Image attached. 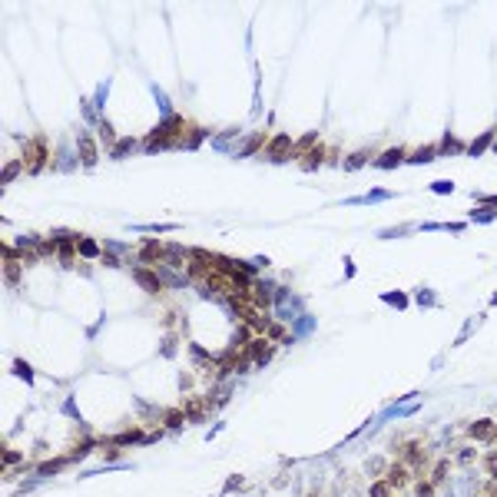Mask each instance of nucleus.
<instances>
[{"mask_svg": "<svg viewBox=\"0 0 497 497\" xmlns=\"http://www.w3.org/2000/svg\"><path fill=\"white\" fill-rule=\"evenodd\" d=\"M43 163H47V146H43V139H30L24 146V166H27V173H40Z\"/></svg>", "mask_w": 497, "mask_h": 497, "instance_id": "nucleus-1", "label": "nucleus"}, {"mask_svg": "<svg viewBox=\"0 0 497 497\" xmlns=\"http://www.w3.org/2000/svg\"><path fill=\"white\" fill-rule=\"evenodd\" d=\"M77 143H80V159H83V166H93L96 163V143L90 133H77Z\"/></svg>", "mask_w": 497, "mask_h": 497, "instance_id": "nucleus-4", "label": "nucleus"}, {"mask_svg": "<svg viewBox=\"0 0 497 497\" xmlns=\"http://www.w3.org/2000/svg\"><path fill=\"white\" fill-rule=\"evenodd\" d=\"M484 467H487L490 477H497V454H487V458H484Z\"/></svg>", "mask_w": 497, "mask_h": 497, "instance_id": "nucleus-45", "label": "nucleus"}, {"mask_svg": "<svg viewBox=\"0 0 497 497\" xmlns=\"http://www.w3.org/2000/svg\"><path fill=\"white\" fill-rule=\"evenodd\" d=\"M322 163H325V150H322V146H315V150H312V156L302 159V169H318Z\"/></svg>", "mask_w": 497, "mask_h": 497, "instance_id": "nucleus-24", "label": "nucleus"}, {"mask_svg": "<svg viewBox=\"0 0 497 497\" xmlns=\"http://www.w3.org/2000/svg\"><path fill=\"white\" fill-rule=\"evenodd\" d=\"M205 136H209V133H205V126H196L189 136H186V139H182V150H196V146L205 139Z\"/></svg>", "mask_w": 497, "mask_h": 497, "instance_id": "nucleus-23", "label": "nucleus"}, {"mask_svg": "<svg viewBox=\"0 0 497 497\" xmlns=\"http://www.w3.org/2000/svg\"><path fill=\"white\" fill-rule=\"evenodd\" d=\"M308 331H315V318L312 315H302V318H295V338H302V335H308Z\"/></svg>", "mask_w": 497, "mask_h": 497, "instance_id": "nucleus-22", "label": "nucleus"}, {"mask_svg": "<svg viewBox=\"0 0 497 497\" xmlns=\"http://www.w3.org/2000/svg\"><path fill=\"white\" fill-rule=\"evenodd\" d=\"M388 484H391V487H404V484H408V467L395 464L391 471H388Z\"/></svg>", "mask_w": 497, "mask_h": 497, "instance_id": "nucleus-16", "label": "nucleus"}, {"mask_svg": "<svg viewBox=\"0 0 497 497\" xmlns=\"http://www.w3.org/2000/svg\"><path fill=\"white\" fill-rule=\"evenodd\" d=\"M77 252L83 255V259H96V255H100V245H96L93 239H77Z\"/></svg>", "mask_w": 497, "mask_h": 497, "instance_id": "nucleus-18", "label": "nucleus"}, {"mask_svg": "<svg viewBox=\"0 0 497 497\" xmlns=\"http://www.w3.org/2000/svg\"><path fill=\"white\" fill-rule=\"evenodd\" d=\"M63 414H66V418H73V421H83V418H80V408H77V401H73V398H66V401H63Z\"/></svg>", "mask_w": 497, "mask_h": 497, "instance_id": "nucleus-38", "label": "nucleus"}, {"mask_svg": "<svg viewBox=\"0 0 497 497\" xmlns=\"http://www.w3.org/2000/svg\"><path fill=\"white\" fill-rule=\"evenodd\" d=\"M100 136H103V139H106V143H110V146H113V143H116V133H113V126H110V123H106V119H100Z\"/></svg>", "mask_w": 497, "mask_h": 497, "instance_id": "nucleus-40", "label": "nucleus"}, {"mask_svg": "<svg viewBox=\"0 0 497 497\" xmlns=\"http://www.w3.org/2000/svg\"><path fill=\"white\" fill-rule=\"evenodd\" d=\"M110 87H113V80H103L100 87H96V96H93V106H106V96H110Z\"/></svg>", "mask_w": 497, "mask_h": 497, "instance_id": "nucleus-28", "label": "nucleus"}, {"mask_svg": "<svg viewBox=\"0 0 497 497\" xmlns=\"http://www.w3.org/2000/svg\"><path fill=\"white\" fill-rule=\"evenodd\" d=\"M133 278L146 289V292H159V289H163V278H159L156 272H150V268H133Z\"/></svg>", "mask_w": 497, "mask_h": 497, "instance_id": "nucleus-5", "label": "nucleus"}, {"mask_svg": "<svg viewBox=\"0 0 497 497\" xmlns=\"http://www.w3.org/2000/svg\"><path fill=\"white\" fill-rule=\"evenodd\" d=\"M490 302H494V305H497V292H494V295H490Z\"/></svg>", "mask_w": 497, "mask_h": 497, "instance_id": "nucleus-53", "label": "nucleus"}, {"mask_svg": "<svg viewBox=\"0 0 497 497\" xmlns=\"http://www.w3.org/2000/svg\"><path fill=\"white\" fill-rule=\"evenodd\" d=\"M404 461H408V464H421V461H424V451L408 444V448H404Z\"/></svg>", "mask_w": 497, "mask_h": 497, "instance_id": "nucleus-33", "label": "nucleus"}, {"mask_svg": "<svg viewBox=\"0 0 497 497\" xmlns=\"http://www.w3.org/2000/svg\"><path fill=\"white\" fill-rule=\"evenodd\" d=\"M173 222H156V226H136V232H173Z\"/></svg>", "mask_w": 497, "mask_h": 497, "instance_id": "nucleus-37", "label": "nucleus"}, {"mask_svg": "<svg viewBox=\"0 0 497 497\" xmlns=\"http://www.w3.org/2000/svg\"><path fill=\"white\" fill-rule=\"evenodd\" d=\"M100 259H103V265H110V268H116V265H119V255H113V252L100 255Z\"/></svg>", "mask_w": 497, "mask_h": 497, "instance_id": "nucleus-46", "label": "nucleus"}, {"mask_svg": "<svg viewBox=\"0 0 497 497\" xmlns=\"http://www.w3.org/2000/svg\"><path fill=\"white\" fill-rule=\"evenodd\" d=\"M371 497H391V484H388V481H378L375 487H371Z\"/></svg>", "mask_w": 497, "mask_h": 497, "instance_id": "nucleus-41", "label": "nucleus"}, {"mask_svg": "<svg viewBox=\"0 0 497 497\" xmlns=\"http://www.w3.org/2000/svg\"><path fill=\"white\" fill-rule=\"evenodd\" d=\"M381 467H385V461H381V458H371V461H368V471H371V474H378Z\"/></svg>", "mask_w": 497, "mask_h": 497, "instance_id": "nucleus-47", "label": "nucleus"}, {"mask_svg": "<svg viewBox=\"0 0 497 497\" xmlns=\"http://www.w3.org/2000/svg\"><path fill=\"white\" fill-rule=\"evenodd\" d=\"M434 156H438V150H431V146H424V150H418V153H408V159H404V163L418 166V163H431Z\"/></svg>", "mask_w": 497, "mask_h": 497, "instance_id": "nucleus-21", "label": "nucleus"}, {"mask_svg": "<svg viewBox=\"0 0 497 497\" xmlns=\"http://www.w3.org/2000/svg\"><path fill=\"white\" fill-rule=\"evenodd\" d=\"M153 96H156V103H159V110H163V119L166 116H173V103H169V96L163 93V90L156 87V83H153Z\"/></svg>", "mask_w": 497, "mask_h": 497, "instance_id": "nucleus-27", "label": "nucleus"}, {"mask_svg": "<svg viewBox=\"0 0 497 497\" xmlns=\"http://www.w3.org/2000/svg\"><path fill=\"white\" fill-rule=\"evenodd\" d=\"M431 192H438V196H451V192H454V182H431Z\"/></svg>", "mask_w": 497, "mask_h": 497, "instance_id": "nucleus-39", "label": "nucleus"}, {"mask_svg": "<svg viewBox=\"0 0 497 497\" xmlns=\"http://www.w3.org/2000/svg\"><path fill=\"white\" fill-rule=\"evenodd\" d=\"M494 153H497V143H494Z\"/></svg>", "mask_w": 497, "mask_h": 497, "instance_id": "nucleus-54", "label": "nucleus"}, {"mask_svg": "<svg viewBox=\"0 0 497 497\" xmlns=\"http://www.w3.org/2000/svg\"><path fill=\"white\" fill-rule=\"evenodd\" d=\"M236 133H239V129H226L222 136H216V150L226 153V150H229V139H236Z\"/></svg>", "mask_w": 497, "mask_h": 497, "instance_id": "nucleus-35", "label": "nucleus"}, {"mask_svg": "<svg viewBox=\"0 0 497 497\" xmlns=\"http://www.w3.org/2000/svg\"><path fill=\"white\" fill-rule=\"evenodd\" d=\"M401 236H408V229H404V226H398V229H381V232H378V239H401Z\"/></svg>", "mask_w": 497, "mask_h": 497, "instance_id": "nucleus-42", "label": "nucleus"}, {"mask_svg": "<svg viewBox=\"0 0 497 497\" xmlns=\"http://www.w3.org/2000/svg\"><path fill=\"white\" fill-rule=\"evenodd\" d=\"M490 139H494V129H487V133H481L477 139L471 143V146H467V156H481V153H484V150L490 146Z\"/></svg>", "mask_w": 497, "mask_h": 497, "instance_id": "nucleus-14", "label": "nucleus"}, {"mask_svg": "<svg viewBox=\"0 0 497 497\" xmlns=\"http://www.w3.org/2000/svg\"><path fill=\"white\" fill-rule=\"evenodd\" d=\"M467 434H471L474 441H494L497 438V424L490 418H484V421H474L471 428H467Z\"/></svg>", "mask_w": 497, "mask_h": 497, "instance_id": "nucleus-2", "label": "nucleus"}, {"mask_svg": "<svg viewBox=\"0 0 497 497\" xmlns=\"http://www.w3.org/2000/svg\"><path fill=\"white\" fill-rule=\"evenodd\" d=\"M20 169H27V166H24V159H14V163H7V166H4V182H10L17 173H20Z\"/></svg>", "mask_w": 497, "mask_h": 497, "instance_id": "nucleus-34", "label": "nucleus"}, {"mask_svg": "<svg viewBox=\"0 0 497 497\" xmlns=\"http://www.w3.org/2000/svg\"><path fill=\"white\" fill-rule=\"evenodd\" d=\"M156 275L163 278V282L169 285V289H182V285L189 282V278L182 275V272H176V268H169V265H159V268H156Z\"/></svg>", "mask_w": 497, "mask_h": 497, "instance_id": "nucleus-8", "label": "nucleus"}, {"mask_svg": "<svg viewBox=\"0 0 497 497\" xmlns=\"http://www.w3.org/2000/svg\"><path fill=\"white\" fill-rule=\"evenodd\" d=\"M93 448H96V441H93V438H87V441H80L77 448H73L70 454H66V458H70V461H83V458H87V454H90Z\"/></svg>", "mask_w": 497, "mask_h": 497, "instance_id": "nucleus-20", "label": "nucleus"}, {"mask_svg": "<svg viewBox=\"0 0 497 497\" xmlns=\"http://www.w3.org/2000/svg\"><path fill=\"white\" fill-rule=\"evenodd\" d=\"M255 150H262V136H259V133H255V136H249V139L242 143V150H239L236 156H252Z\"/></svg>", "mask_w": 497, "mask_h": 497, "instance_id": "nucleus-29", "label": "nucleus"}, {"mask_svg": "<svg viewBox=\"0 0 497 497\" xmlns=\"http://www.w3.org/2000/svg\"><path fill=\"white\" fill-rule=\"evenodd\" d=\"M163 255H166V245L153 242V239H146L143 249H139V262L143 265H156V262H163Z\"/></svg>", "mask_w": 497, "mask_h": 497, "instance_id": "nucleus-3", "label": "nucleus"}, {"mask_svg": "<svg viewBox=\"0 0 497 497\" xmlns=\"http://www.w3.org/2000/svg\"><path fill=\"white\" fill-rule=\"evenodd\" d=\"M414 302H418V305H434L438 295H434L431 289H418V292H414Z\"/></svg>", "mask_w": 497, "mask_h": 497, "instance_id": "nucleus-36", "label": "nucleus"}, {"mask_svg": "<svg viewBox=\"0 0 497 497\" xmlns=\"http://www.w3.org/2000/svg\"><path fill=\"white\" fill-rule=\"evenodd\" d=\"M404 159H408V153L395 146V150H385V156L375 159V166H378V169H395V166H401Z\"/></svg>", "mask_w": 497, "mask_h": 497, "instance_id": "nucleus-7", "label": "nucleus"}, {"mask_svg": "<svg viewBox=\"0 0 497 497\" xmlns=\"http://www.w3.org/2000/svg\"><path fill=\"white\" fill-rule=\"evenodd\" d=\"M186 255H189V249H182V245H166L163 262H166V265H182V262H186Z\"/></svg>", "mask_w": 497, "mask_h": 497, "instance_id": "nucleus-11", "label": "nucleus"}, {"mask_svg": "<svg viewBox=\"0 0 497 497\" xmlns=\"http://www.w3.org/2000/svg\"><path fill=\"white\" fill-rule=\"evenodd\" d=\"M444 474H448V461H438V464H434V477H431V481H434V484H441V481H444Z\"/></svg>", "mask_w": 497, "mask_h": 497, "instance_id": "nucleus-43", "label": "nucleus"}, {"mask_svg": "<svg viewBox=\"0 0 497 497\" xmlns=\"http://www.w3.org/2000/svg\"><path fill=\"white\" fill-rule=\"evenodd\" d=\"M368 159H371V156H368V150H358L355 156H348V159H345V163H341V166H345L348 173H351V169H362V166L368 163Z\"/></svg>", "mask_w": 497, "mask_h": 497, "instance_id": "nucleus-25", "label": "nucleus"}, {"mask_svg": "<svg viewBox=\"0 0 497 497\" xmlns=\"http://www.w3.org/2000/svg\"><path fill=\"white\" fill-rule=\"evenodd\" d=\"M163 355H173V335H166V341H163Z\"/></svg>", "mask_w": 497, "mask_h": 497, "instance_id": "nucleus-50", "label": "nucleus"}, {"mask_svg": "<svg viewBox=\"0 0 497 497\" xmlns=\"http://www.w3.org/2000/svg\"><path fill=\"white\" fill-rule=\"evenodd\" d=\"M189 358L196 362V368H199V371H205V368H212V365H216V358H212V355H205L199 345H189Z\"/></svg>", "mask_w": 497, "mask_h": 497, "instance_id": "nucleus-12", "label": "nucleus"}, {"mask_svg": "<svg viewBox=\"0 0 497 497\" xmlns=\"http://www.w3.org/2000/svg\"><path fill=\"white\" fill-rule=\"evenodd\" d=\"M186 418H192V421H205V411H209V401H202V398H192L189 404H186Z\"/></svg>", "mask_w": 497, "mask_h": 497, "instance_id": "nucleus-10", "label": "nucleus"}, {"mask_svg": "<svg viewBox=\"0 0 497 497\" xmlns=\"http://www.w3.org/2000/svg\"><path fill=\"white\" fill-rule=\"evenodd\" d=\"M14 375H17V378H24L27 385H33V368H30L27 362H20V358L14 362Z\"/></svg>", "mask_w": 497, "mask_h": 497, "instance_id": "nucleus-30", "label": "nucleus"}, {"mask_svg": "<svg viewBox=\"0 0 497 497\" xmlns=\"http://www.w3.org/2000/svg\"><path fill=\"white\" fill-rule=\"evenodd\" d=\"M494 497H497V490H494Z\"/></svg>", "mask_w": 497, "mask_h": 497, "instance_id": "nucleus-55", "label": "nucleus"}, {"mask_svg": "<svg viewBox=\"0 0 497 497\" xmlns=\"http://www.w3.org/2000/svg\"><path fill=\"white\" fill-rule=\"evenodd\" d=\"M418 497H431V484H418Z\"/></svg>", "mask_w": 497, "mask_h": 497, "instance_id": "nucleus-52", "label": "nucleus"}, {"mask_svg": "<svg viewBox=\"0 0 497 497\" xmlns=\"http://www.w3.org/2000/svg\"><path fill=\"white\" fill-rule=\"evenodd\" d=\"M381 302L395 305L398 312H404V308H408V295H404V292H385V295H381Z\"/></svg>", "mask_w": 497, "mask_h": 497, "instance_id": "nucleus-26", "label": "nucleus"}, {"mask_svg": "<svg viewBox=\"0 0 497 497\" xmlns=\"http://www.w3.org/2000/svg\"><path fill=\"white\" fill-rule=\"evenodd\" d=\"M418 408H421V401H398L395 408L388 411V418H408V414H414Z\"/></svg>", "mask_w": 497, "mask_h": 497, "instance_id": "nucleus-15", "label": "nucleus"}, {"mask_svg": "<svg viewBox=\"0 0 497 497\" xmlns=\"http://www.w3.org/2000/svg\"><path fill=\"white\" fill-rule=\"evenodd\" d=\"M20 454H17V451H4V467H14V464H20Z\"/></svg>", "mask_w": 497, "mask_h": 497, "instance_id": "nucleus-44", "label": "nucleus"}, {"mask_svg": "<svg viewBox=\"0 0 497 497\" xmlns=\"http://www.w3.org/2000/svg\"><path fill=\"white\" fill-rule=\"evenodd\" d=\"M467 150V146H461V143L458 139H454V136H444V139H441V146H438V153H444V156H454V153H464Z\"/></svg>", "mask_w": 497, "mask_h": 497, "instance_id": "nucleus-19", "label": "nucleus"}, {"mask_svg": "<svg viewBox=\"0 0 497 497\" xmlns=\"http://www.w3.org/2000/svg\"><path fill=\"white\" fill-rule=\"evenodd\" d=\"M163 418H166V428H182V418H186V411L173 408V411H166Z\"/></svg>", "mask_w": 497, "mask_h": 497, "instance_id": "nucleus-32", "label": "nucleus"}, {"mask_svg": "<svg viewBox=\"0 0 497 497\" xmlns=\"http://www.w3.org/2000/svg\"><path fill=\"white\" fill-rule=\"evenodd\" d=\"M467 219H471V222H494L497 219V209H474Z\"/></svg>", "mask_w": 497, "mask_h": 497, "instance_id": "nucleus-31", "label": "nucleus"}, {"mask_svg": "<svg viewBox=\"0 0 497 497\" xmlns=\"http://www.w3.org/2000/svg\"><path fill=\"white\" fill-rule=\"evenodd\" d=\"M265 153H268V156H272V159L278 163V159H285L289 153H292V139H289V136H275V139H272V143L265 146Z\"/></svg>", "mask_w": 497, "mask_h": 497, "instance_id": "nucleus-6", "label": "nucleus"}, {"mask_svg": "<svg viewBox=\"0 0 497 497\" xmlns=\"http://www.w3.org/2000/svg\"><path fill=\"white\" fill-rule=\"evenodd\" d=\"M471 461H474V448H464L461 451V464H471Z\"/></svg>", "mask_w": 497, "mask_h": 497, "instance_id": "nucleus-48", "label": "nucleus"}, {"mask_svg": "<svg viewBox=\"0 0 497 497\" xmlns=\"http://www.w3.org/2000/svg\"><path fill=\"white\" fill-rule=\"evenodd\" d=\"M232 487H242V477H229V481H226V490H232Z\"/></svg>", "mask_w": 497, "mask_h": 497, "instance_id": "nucleus-51", "label": "nucleus"}, {"mask_svg": "<svg viewBox=\"0 0 497 497\" xmlns=\"http://www.w3.org/2000/svg\"><path fill=\"white\" fill-rule=\"evenodd\" d=\"M143 441H146L143 431H123V434H116V438H110V444H116V448H123V444H143Z\"/></svg>", "mask_w": 497, "mask_h": 497, "instance_id": "nucleus-13", "label": "nucleus"}, {"mask_svg": "<svg viewBox=\"0 0 497 497\" xmlns=\"http://www.w3.org/2000/svg\"><path fill=\"white\" fill-rule=\"evenodd\" d=\"M129 150H136V139H129V136H126V139H116V143L110 146V156H113V159H123Z\"/></svg>", "mask_w": 497, "mask_h": 497, "instance_id": "nucleus-17", "label": "nucleus"}, {"mask_svg": "<svg viewBox=\"0 0 497 497\" xmlns=\"http://www.w3.org/2000/svg\"><path fill=\"white\" fill-rule=\"evenodd\" d=\"M477 199H481L487 209H497V196H477Z\"/></svg>", "mask_w": 497, "mask_h": 497, "instance_id": "nucleus-49", "label": "nucleus"}, {"mask_svg": "<svg viewBox=\"0 0 497 497\" xmlns=\"http://www.w3.org/2000/svg\"><path fill=\"white\" fill-rule=\"evenodd\" d=\"M66 464H73V461H70V458H50V461H40L37 474H40V477H53V474H60Z\"/></svg>", "mask_w": 497, "mask_h": 497, "instance_id": "nucleus-9", "label": "nucleus"}]
</instances>
